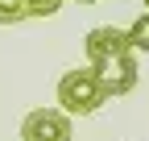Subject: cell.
<instances>
[{
	"mask_svg": "<svg viewBox=\"0 0 149 141\" xmlns=\"http://www.w3.org/2000/svg\"><path fill=\"white\" fill-rule=\"evenodd\" d=\"M58 104H62L66 116H91L108 104V96H104V87H100L91 66H74L58 79Z\"/></svg>",
	"mask_w": 149,
	"mask_h": 141,
	"instance_id": "cell-1",
	"label": "cell"
},
{
	"mask_svg": "<svg viewBox=\"0 0 149 141\" xmlns=\"http://www.w3.org/2000/svg\"><path fill=\"white\" fill-rule=\"evenodd\" d=\"M91 70H95V79L104 87V96L108 100H116V96H128L137 87L141 79V70H137V54L128 50V54H112V58H100V62H87Z\"/></svg>",
	"mask_w": 149,
	"mask_h": 141,
	"instance_id": "cell-2",
	"label": "cell"
},
{
	"mask_svg": "<svg viewBox=\"0 0 149 141\" xmlns=\"http://www.w3.org/2000/svg\"><path fill=\"white\" fill-rule=\"evenodd\" d=\"M70 116L62 108H37L21 120V141H70Z\"/></svg>",
	"mask_w": 149,
	"mask_h": 141,
	"instance_id": "cell-3",
	"label": "cell"
},
{
	"mask_svg": "<svg viewBox=\"0 0 149 141\" xmlns=\"http://www.w3.org/2000/svg\"><path fill=\"white\" fill-rule=\"evenodd\" d=\"M83 50H87V62H100V58H112V54H128V29H116V25H95L83 38Z\"/></svg>",
	"mask_w": 149,
	"mask_h": 141,
	"instance_id": "cell-4",
	"label": "cell"
},
{
	"mask_svg": "<svg viewBox=\"0 0 149 141\" xmlns=\"http://www.w3.org/2000/svg\"><path fill=\"white\" fill-rule=\"evenodd\" d=\"M128 46H133V54H149V13H141L133 29H128Z\"/></svg>",
	"mask_w": 149,
	"mask_h": 141,
	"instance_id": "cell-5",
	"label": "cell"
},
{
	"mask_svg": "<svg viewBox=\"0 0 149 141\" xmlns=\"http://www.w3.org/2000/svg\"><path fill=\"white\" fill-rule=\"evenodd\" d=\"M21 21H29L25 0H0V25H21Z\"/></svg>",
	"mask_w": 149,
	"mask_h": 141,
	"instance_id": "cell-6",
	"label": "cell"
},
{
	"mask_svg": "<svg viewBox=\"0 0 149 141\" xmlns=\"http://www.w3.org/2000/svg\"><path fill=\"white\" fill-rule=\"evenodd\" d=\"M25 8H29V17H54L62 8V0H25Z\"/></svg>",
	"mask_w": 149,
	"mask_h": 141,
	"instance_id": "cell-7",
	"label": "cell"
},
{
	"mask_svg": "<svg viewBox=\"0 0 149 141\" xmlns=\"http://www.w3.org/2000/svg\"><path fill=\"white\" fill-rule=\"evenodd\" d=\"M79 4H95V0H79Z\"/></svg>",
	"mask_w": 149,
	"mask_h": 141,
	"instance_id": "cell-8",
	"label": "cell"
},
{
	"mask_svg": "<svg viewBox=\"0 0 149 141\" xmlns=\"http://www.w3.org/2000/svg\"><path fill=\"white\" fill-rule=\"evenodd\" d=\"M145 4H149V0H145Z\"/></svg>",
	"mask_w": 149,
	"mask_h": 141,
	"instance_id": "cell-9",
	"label": "cell"
}]
</instances>
